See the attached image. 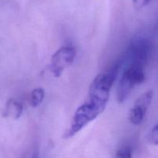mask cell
I'll use <instances>...</instances> for the list:
<instances>
[{
  "label": "cell",
  "mask_w": 158,
  "mask_h": 158,
  "mask_svg": "<svg viewBox=\"0 0 158 158\" xmlns=\"http://www.w3.org/2000/svg\"><path fill=\"white\" fill-rule=\"evenodd\" d=\"M23 106L22 103L15 100V99H9L6 104L3 117H10L13 120H17L23 114Z\"/></svg>",
  "instance_id": "8992f818"
},
{
  "label": "cell",
  "mask_w": 158,
  "mask_h": 158,
  "mask_svg": "<svg viewBox=\"0 0 158 158\" xmlns=\"http://www.w3.org/2000/svg\"><path fill=\"white\" fill-rule=\"evenodd\" d=\"M154 97L153 90L143 93L137 98L130 111V121L134 125H139L143 122L147 110L151 105Z\"/></svg>",
  "instance_id": "5b68a950"
},
{
  "label": "cell",
  "mask_w": 158,
  "mask_h": 158,
  "mask_svg": "<svg viewBox=\"0 0 158 158\" xmlns=\"http://www.w3.org/2000/svg\"><path fill=\"white\" fill-rule=\"evenodd\" d=\"M148 140L150 143L153 145L157 146L158 144V127L155 125L154 127L151 129L149 135H148Z\"/></svg>",
  "instance_id": "9c48e42d"
},
{
  "label": "cell",
  "mask_w": 158,
  "mask_h": 158,
  "mask_svg": "<svg viewBox=\"0 0 158 158\" xmlns=\"http://www.w3.org/2000/svg\"><path fill=\"white\" fill-rule=\"evenodd\" d=\"M31 158H39V152L38 151H35L33 152V154H32V157Z\"/></svg>",
  "instance_id": "8fae6325"
},
{
  "label": "cell",
  "mask_w": 158,
  "mask_h": 158,
  "mask_svg": "<svg viewBox=\"0 0 158 158\" xmlns=\"http://www.w3.org/2000/svg\"><path fill=\"white\" fill-rule=\"evenodd\" d=\"M133 151L129 147H125L119 149L114 158H132Z\"/></svg>",
  "instance_id": "ba28073f"
},
{
  "label": "cell",
  "mask_w": 158,
  "mask_h": 158,
  "mask_svg": "<svg viewBox=\"0 0 158 158\" xmlns=\"http://www.w3.org/2000/svg\"><path fill=\"white\" fill-rule=\"evenodd\" d=\"M104 108L103 109V107L97 105V103L87 100V101L77 108L73 115L72 123L67 131L64 134L63 137L69 139L74 137L86 125L95 120L104 111Z\"/></svg>",
  "instance_id": "6da1fadb"
},
{
  "label": "cell",
  "mask_w": 158,
  "mask_h": 158,
  "mask_svg": "<svg viewBox=\"0 0 158 158\" xmlns=\"http://www.w3.org/2000/svg\"><path fill=\"white\" fill-rule=\"evenodd\" d=\"M145 80L144 68L134 65L126 66L117 90V98L119 103H123L129 97L136 86Z\"/></svg>",
  "instance_id": "7a4b0ae2"
},
{
  "label": "cell",
  "mask_w": 158,
  "mask_h": 158,
  "mask_svg": "<svg viewBox=\"0 0 158 158\" xmlns=\"http://www.w3.org/2000/svg\"><path fill=\"white\" fill-rule=\"evenodd\" d=\"M45 91L43 88H35L31 92L29 97V103L32 107H36L39 105L41 104L42 102L44 100Z\"/></svg>",
  "instance_id": "52a82bcc"
},
{
  "label": "cell",
  "mask_w": 158,
  "mask_h": 158,
  "mask_svg": "<svg viewBox=\"0 0 158 158\" xmlns=\"http://www.w3.org/2000/svg\"><path fill=\"white\" fill-rule=\"evenodd\" d=\"M151 53V41L143 35H139L132 40L123 61H126L127 66L134 65L144 68L149 60Z\"/></svg>",
  "instance_id": "3957f363"
},
{
  "label": "cell",
  "mask_w": 158,
  "mask_h": 158,
  "mask_svg": "<svg viewBox=\"0 0 158 158\" xmlns=\"http://www.w3.org/2000/svg\"><path fill=\"white\" fill-rule=\"evenodd\" d=\"M77 56V50L73 46H63L51 58L49 69L55 77H60L62 73L73 64Z\"/></svg>",
  "instance_id": "277c9868"
},
{
  "label": "cell",
  "mask_w": 158,
  "mask_h": 158,
  "mask_svg": "<svg viewBox=\"0 0 158 158\" xmlns=\"http://www.w3.org/2000/svg\"><path fill=\"white\" fill-rule=\"evenodd\" d=\"M151 1L152 0H133V2H134V6L137 9H140L146 6L148 4H149Z\"/></svg>",
  "instance_id": "30bf717a"
}]
</instances>
